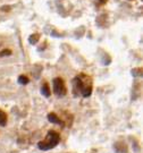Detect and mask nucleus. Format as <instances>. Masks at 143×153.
Returning <instances> with one entry per match:
<instances>
[{"label": "nucleus", "mask_w": 143, "mask_h": 153, "mask_svg": "<svg viewBox=\"0 0 143 153\" xmlns=\"http://www.w3.org/2000/svg\"><path fill=\"white\" fill-rule=\"evenodd\" d=\"M10 54H12V50H9V49L0 51V57H6V56H10Z\"/></svg>", "instance_id": "9"}, {"label": "nucleus", "mask_w": 143, "mask_h": 153, "mask_svg": "<svg viewBox=\"0 0 143 153\" xmlns=\"http://www.w3.org/2000/svg\"><path fill=\"white\" fill-rule=\"evenodd\" d=\"M6 124H7V115L2 110H0V126L3 127L6 126Z\"/></svg>", "instance_id": "6"}, {"label": "nucleus", "mask_w": 143, "mask_h": 153, "mask_svg": "<svg viewBox=\"0 0 143 153\" xmlns=\"http://www.w3.org/2000/svg\"><path fill=\"white\" fill-rule=\"evenodd\" d=\"M59 141H60V135L55 130H49L46 139L39 142L38 147L42 151H48V150H51L53 147H56L57 144L59 143Z\"/></svg>", "instance_id": "2"}, {"label": "nucleus", "mask_w": 143, "mask_h": 153, "mask_svg": "<svg viewBox=\"0 0 143 153\" xmlns=\"http://www.w3.org/2000/svg\"><path fill=\"white\" fill-rule=\"evenodd\" d=\"M39 40H40V34H32V35L28 38V42H30L31 44H35Z\"/></svg>", "instance_id": "7"}, {"label": "nucleus", "mask_w": 143, "mask_h": 153, "mask_svg": "<svg viewBox=\"0 0 143 153\" xmlns=\"http://www.w3.org/2000/svg\"><path fill=\"white\" fill-rule=\"evenodd\" d=\"M52 86H53V92L57 96H64L67 92L66 90V85H65V82L63 78L60 77H57L52 81Z\"/></svg>", "instance_id": "3"}, {"label": "nucleus", "mask_w": 143, "mask_h": 153, "mask_svg": "<svg viewBox=\"0 0 143 153\" xmlns=\"http://www.w3.org/2000/svg\"><path fill=\"white\" fill-rule=\"evenodd\" d=\"M99 2H101V3H106L107 2V0H98Z\"/></svg>", "instance_id": "10"}, {"label": "nucleus", "mask_w": 143, "mask_h": 153, "mask_svg": "<svg viewBox=\"0 0 143 153\" xmlns=\"http://www.w3.org/2000/svg\"><path fill=\"white\" fill-rule=\"evenodd\" d=\"M48 120L51 123V124H57V125H63V121H61V119L58 117V116L56 115V114H49L48 115Z\"/></svg>", "instance_id": "4"}, {"label": "nucleus", "mask_w": 143, "mask_h": 153, "mask_svg": "<svg viewBox=\"0 0 143 153\" xmlns=\"http://www.w3.org/2000/svg\"><path fill=\"white\" fill-rule=\"evenodd\" d=\"M74 90L78 91V93L83 98L90 96L92 93V82L91 78L84 75L76 77L74 79Z\"/></svg>", "instance_id": "1"}, {"label": "nucleus", "mask_w": 143, "mask_h": 153, "mask_svg": "<svg viewBox=\"0 0 143 153\" xmlns=\"http://www.w3.org/2000/svg\"><path fill=\"white\" fill-rule=\"evenodd\" d=\"M18 83L22 84V85H26L28 83V77L25 76V75H21L18 77Z\"/></svg>", "instance_id": "8"}, {"label": "nucleus", "mask_w": 143, "mask_h": 153, "mask_svg": "<svg viewBox=\"0 0 143 153\" xmlns=\"http://www.w3.org/2000/svg\"><path fill=\"white\" fill-rule=\"evenodd\" d=\"M41 93H42V95H44L46 98H49V96H50L51 91H50V88H49L48 83H44V84L42 85V88H41Z\"/></svg>", "instance_id": "5"}]
</instances>
